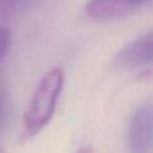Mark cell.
<instances>
[{"mask_svg":"<svg viewBox=\"0 0 153 153\" xmlns=\"http://www.w3.org/2000/svg\"><path fill=\"white\" fill-rule=\"evenodd\" d=\"M63 83L65 73L61 67L51 69L42 76L23 114L24 136L27 138L38 134L53 118Z\"/></svg>","mask_w":153,"mask_h":153,"instance_id":"6da1fadb","label":"cell"},{"mask_svg":"<svg viewBox=\"0 0 153 153\" xmlns=\"http://www.w3.org/2000/svg\"><path fill=\"white\" fill-rule=\"evenodd\" d=\"M130 153H153V101L134 110L128 129Z\"/></svg>","mask_w":153,"mask_h":153,"instance_id":"7a4b0ae2","label":"cell"},{"mask_svg":"<svg viewBox=\"0 0 153 153\" xmlns=\"http://www.w3.org/2000/svg\"><path fill=\"white\" fill-rule=\"evenodd\" d=\"M152 1L153 0H89L85 11L94 20H111L129 15Z\"/></svg>","mask_w":153,"mask_h":153,"instance_id":"3957f363","label":"cell"},{"mask_svg":"<svg viewBox=\"0 0 153 153\" xmlns=\"http://www.w3.org/2000/svg\"><path fill=\"white\" fill-rule=\"evenodd\" d=\"M153 62V31L130 42L120 50L116 63L122 67H136Z\"/></svg>","mask_w":153,"mask_h":153,"instance_id":"277c9868","label":"cell"},{"mask_svg":"<svg viewBox=\"0 0 153 153\" xmlns=\"http://www.w3.org/2000/svg\"><path fill=\"white\" fill-rule=\"evenodd\" d=\"M34 0H0V22L20 12Z\"/></svg>","mask_w":153,"mask_h":153,"instance_id":"5b68a950","label":"cell"},{"mask_svg":"<svg viewBox=\"0 0 153 153\" xmlns=\"http://www.w3.org/2000/svg\"><path fill=\"white\" fill-rule=\"evenodd\" d=\"M11 45V31L8 28H0V59L7 54Z\"/></svg>","mask_w":153,"mask_h":153,"instance_id":"8992f818","label":"cell"},{"mask_svg":"<svg viewBox=\"0 0 153 153\" xmlns=\"http://www.w3.org/2000/svg\"><path fill=\"white\" fill-rule=\"evenodd\" d=\"M7 110H8V100H7V94L5 91L0 87V125L3 124L5 116H7Z\"/></svg>","mask_w":153,"mask_h":153,"instance_id":"52a82bcc","label":"cell"},{"mask_svg":"<svg viewBox=\"0 0 153 153\" xmlns=\"http://www.w3.org/2000/svg\"><path fill=\"white\" fill-rule=\"evenodd\" d=\"M78 153H93V152L90 151L89 148H85V149H81V151H79Z\"/></svg>","mask_w":153,"mask_h":153,"instance_id":"ba28073f","label":"cell"}]
</instances>
